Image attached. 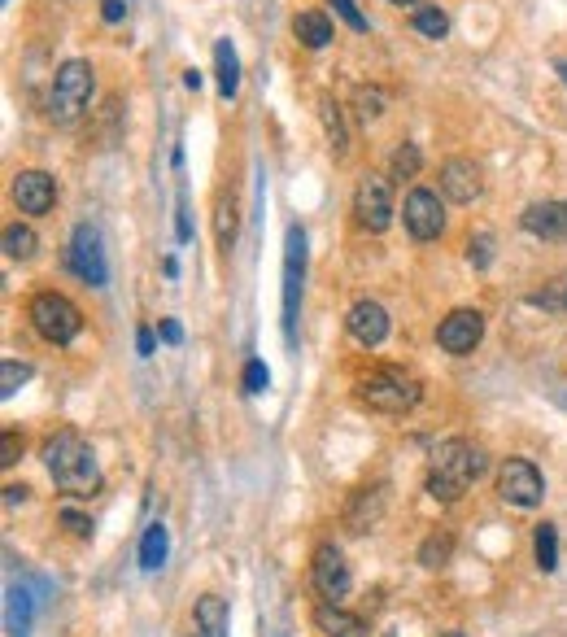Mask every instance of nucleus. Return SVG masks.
Instances as JSON below:
<instances>
[{
    "label": "nucleus",
    "mask_w": 567,
    "mask_h": 637,
    "mask_svg": "<svg viewBox=\"0 0 567 637\" xmlns=\"http://www.w3.org/2000/svg\"><path fill=\"white\" fill-rule=\"evenodd\" d=\"M485 472H489L485 446H476V441H467V437H450V441H441V446L432 450L428 494L437 502H458Z\"/></svg>",
    "instance_id": "1"
},
{
    "label": "nucleus",
    "mask_w": 567,
    "mask_h": 637,
    "mask_svg": "<svg viewBox=\"0 0 567 637\" xmlns=\"http://www.w3.org/2000/svg\"><path fill=\"white\" fill-rule=\"evenodd\" d=\"M44 467L57 480V489H66L70 498H92L101 489V467H96L92 446L70 428L44 441Z\"/></svg>",
    "instance_id": "2"
},
{
    "label": "nucleus",
    "mask_w": 567,
    "mask_h": 637,
    "mask_svg": "<svg viewBox=\"0 0 567 637\" xmlns=\"http://www.w3.org/2000/svg\"><path fill=\"white\" fill-rule=\"evenodd\" d=\"M419 398H424V384L406 367H376L358 380V402L380 415H406L419 406Z\"/></svg>",
    "instance_id": "3"
},
{
    "label": "nucleus",
    "mask_w": 567,
    "mask_h": 637,
    "mask_svg": "<svg viewBox=\"0 0 567 637\" xmlns=\"http://www.w3.org/2000/svg\"><path fill=\"white\" fill-rule=\"evenodd\" d=\"M92 92H96V75L83 57H70V62L57 66V79H53V92H48V118L57 127H75L92 105Z\"/></svg>",
    "instance_id": "4"
},
{
    "label": "nucleus",
    "mask_w": 567,
    "mask_h": 637,
    "mask_svg": "<svg viewBox=\"0 0 567 637\" xmlns=\"http://www.w3.org/2000/svg\"><path fill=\"white\" fill-rule=\"evenodd\" d=\"M27 315H31V328L44 336L48 345H70L79 336L83 328V315H79V306L70 302L66 293H35L31 297V306H27Z\"/></svg>",
    "instance_id": "5"
},
{
    "label": "nucleus",
    "mask_w": 567,
    "mask_h": 637,
    "mask_svg": "<svg viewBox=\"0 0 567 637\" xmlns=\"http://www.w3.org/2000/svg\"><path fill=\"white\" fill-rule=\"evenodd\" d=\"M66 267L75 271L83 284H92V288H105V280H110V262H105L101 232H96L92 223H79L75 227L70 249H66Z\"/></svg>",
    "instance_id": "6"
},
{
    "label": "nucleus",
    "mask_w": 567,
    "mask_h": 637,
    "mask_svg": "<svg viewBox=\"0 0 567 637\" xmlns=\"http://www.w3.org/2000/svg\"><path fill=\"white\" fill-rule=\"evenodd\" d=\"M284 336H297V310H301V280H306V232L293 223L284 236Z\"/></svg>",
    "instance_id": "7"
},
{
    "label": "nucleus",
    "mask_w": 567,
    "mask_h": 637,
    "mask_svg": "<svg viewBox=\"0 0 567 637\" xmlns=\"http://www.w3.org/2000/svg\"><path fill=\"white\" fill-rule=\"evenodd\" d=\"M498 494H502V502H511V507L533 511V507H541V498H546V480H541V472L528 459H506L498 472Z\"/></svg>",
    "instance_id": "8"
},
{
    "label": "nucleus",
    "mask_w": 567,
    "mask_h": 637,
    "mask_svg": "<svg viewBox=\"0 0 567 637\" xmlns=\"http://www.w3.org/2000/svg\"><path fill=\"white\" fill-rule=\"evenodd\" d=\"M310 585H315V594L323 603H336L341 607L349 590H354V576H349V563L336 546H319L315 550V563H310Z\"/></svg>",
    "instance_id": "9"
},
{
    "label": "nucleus",
    "mask_w": 567,
    "mask_h": 637,
    "mask_svg": "<svg viewBox=\"0 0 567 637\" xmlns=\"http://www.w3.org/2000/svg\"><path fill=\"white\" fill-rule=\"evenodd\" d=\"M354 214L367 232H384L393 223V188L384 175H363L354 188Z\"/></svg>",
    "instance_id": "10"
},
{
    "label": "nucleus",
    "mask_w": 567,
    "mask_h": 637,
    "mask_svg": "<svg viewBox=\"0 0 567 637\" xmlns=\"http://www.w3.org/2000/svg\"><path fill=\"white\" fill-rule=\"evenodd\" d=\"M402 219L410 227L415 240H437L445 232V206L432 188H410L406 206H402Z\"/></svg>",
    "instance_id": "11"
},
{
    "label": "nucleus",
    "mask_w": 567,
    "mask_h": 637,
    "mask_svg": "<svg viewBox=\"0 0 567 637\" xmlns=\"http://www.w3.org/2000/svg\"><path fill=\"white\" fill-rule=\"evenodd\" d=\"M480 336H485V315H480V310H450L437 328V345L445 354L463 358L480 345Z\"/></svg>",
    "instance_id": "12"
},
{
    "label": "nucleus",
    "mask_w": 567,
    "mask_h": 637,
    "mask_svg": "<svg viewBox=\"0 0 567 637\" xmlns=\"http://www.w3.org/2000/svg\"><path fill=\"white\" fill-rule=\"evenodd\" d=\"M57 201V179L44 171H18L14 175V206L22 214H48Z\"/></svg>",
    "instance_id": "13"
},
{
    "label": "nucleus",
    "mask_w": 567,
    "mask_h": 637,
    "mask_svg": "<svg viewBox=\"0 0 567 637\" xmlns=\"http://www.w3.org/2000/svg\"><path fill=\"white\" fill-rule=\"evenodd\" d=\"M345 328L349 336H354L358 345H367V350H376V345L389 336V310H384L380 302H354L349 306V315H345Z\"/></svg>",
    "instance_id": "14"
},
{
    "label": "nucleus",
    "mask_w": 567,
    "mask_h": 637,
    "mask_svg": "<svg viewBox=\"0 0 567 637\" xmlns=\"http://www.w3.org/2000/svg\"><path fill=\"white\" fill-rule=\"evenodd\" d=\"M480 188H485V179H480V166L472 158H450L441 166V192L458 206H472Z\"/></svg>",
    "instance_id": "15"
},
{
    "label": "nucleus",
    "mask_w": 567,
    "mask_h": 637,
    "mask_svg": "<svg viewBox=\"0 0 567 637\" xmlns=\"http://www.w3.org/2000/svg\"><path fill=\"white\" fill-rule=\"evenodd\" d=\"M520 223H524L528 236L567 240V206H563V201H533V206L520 214Z\"/></svg>",
    "instance_id": "16"
},
{
    "label": "nucleus",
    "mask_w": 567,
    "mask_h": 637,
    "mask_svg": "<svg viewBox=\"0 0 567 637\" xmlns=\"http://www.w3.org/2000/svg\"><path fill=\"white\" fill-rule=\"evenodd\" d=\"M384 515V485H371V489H358L345 507V528L349 533H371Z\"/></svg>",
    "instance_id": "17"
},
{
    "label": "nucleus",
    "mask_w": 567,
    "mask_h": 637,
    "mask_svg": "<svg viewBox=\"0 0 567 637\" xmlns=\"http://www.w3.org/2000/svg\"><path fill=\"white\" fill-rule=\"evenodd\" d=\"M188 637H227V603L219 594H201L192 607V633Z\"/></svg>",
    "instance_id": "18"
},
{
    "label": "nucleus",
    "mask_w": 567,
    "mask_h": 637,
    "mask_svg": "<svg viewBox=\"0 0 567 637\" xmlns=\"http://www.w3.org/2000/svg\"><path fill=\"white\" fill-rule=\"evenodd\" d=\"M31 611H35V598L27 585H9L5 594V633L9 637H31Z\"/></svg>",
    "instance_id": "19"
},
{
    "label": "nucleus",
    "mask_w": 567,
    "mask_h": 637,
    "mask_svg": "<svg viewBox=\"0 0 567 637\" xmlns=\"http://www.w3.org/2000/svg\"><path fill=\"white\" fill-rule=\"evenodd\" d=\"M315 624L323 629V637H371L363 620L349 616V611H341L336 603H323V607L315 611Z\"/></svg>",
    "instance_id": "20"
},
{
    "label": "nucleus",
    "mask_w": 567,
    "mask_h": 637,
    "mask_svg": "<svg viewBox=\"0 0 567 637\" xmlns=\"http://www.w3.org/2000/svg\"><path fill=\"white\" fill-rule=\"evenodd\" d=\"M293 35L306 48H328L336 40V31H332V18L328 14H319V9H306V14H297L293 18Z\"/></svg>",
    "instance_id": "21"
},
{
    "label": "nucleus",
    "mask_w": 567,
    "mask_h": 637,
    "mask_svg": "<svg viewBox=\"0 0 567 637\" xmlns=\"http://www.w3.org/2000/svg\"><path fill=\"white\" fill-rule=\"evenodd\" d=\"M214 75H219V92L232 101V96L240 92V57H236V44L232 40L214 44Z\"/></svg>",
    "instance_id": "22"
},
{
    "label": "nucleus",
    "mask_w": 567,
    "mask_h": 637,
    "mask_svg": "<svg viewBox=\"0 0 567 637\" xmlns=\"http://www.w3.org/2000/svg\"><path fill=\"white\" fill-rule=\"evenodd\" d=\"M166 555H171V533H166V524H149L140 537V568L144 572H158Z\"/></svg>",
    "instance_id": "23"
},
{
    "label": "nucleus",
    "mask_w": 567,
    "mask_h": 637,
    "mask_svg": "<svg viewBox=\"0 0 567 637\" xmlns=\"http://www.w3.org/2000/svg\"><path fill=\"white\" fill-rule=\"evenodd\" d=\"M319 118H323V131H328V140H332V153H336V158H345V149H349V131H345L341 105H336L332 96H323V101H319Z\"/></svg>",
    "instance_id": "24"
},
{
    "label": "nucleus",
    "mask_w": 567,
    "mask_h": 637,
    "mask_svg": "<svg viewBox=\"0 0 567 637\" xmlns=\"http://www.w3.org/2000/svg\"><path fill=\"white\" fill-rule=\"evenodd\" d=\"M35 249H40V240H35V232L27 223H9L5 227V258L27 262V258H35Z\"/></svg>",
    "instance_id": "25"
},
{
    "label": "nucleus",
    "mask_w": 567,
    "mask_h": 637,
    "mask_svg": "<svg viewBox=\"0 0 567 637\" xmlns=\"http://www.w3.org/2000/svg\"><path fill=\"white\" fill-rule=\"evenodd\" d=\"M533 555H537V568H541V572H554V568H559V533H554V524H537V533H533Z\"/></svg>",
    "instance_id": "26"
},
{
    "label": "nucleus",
    "mask_w": 567,
    "mask_h": 637,
    "mask_svg": "<svg viewBox=\"0 0 567 637\" xmlns=\"http://www.w3.org/2000/svg\"><path fill=\"white\" fill-rule=\"evenodd\" d=\"M528 306H541V310H550V315H567V271L554 275L550 284H541V293L528 297Z\"/></svg>",
    "instance_id": "27"
},
{
    "label": "nucleus",
    "mask_w": 567,
    "mask_h": 637,
    "mask_svg": "<svg viewBox=\"0 0 567 637\" xmlns=\"http://www.w3.org/2000/svg\"><path fill=\"white\" fill-rule=\"evenodd\" d=\"M450 555H454V537L450 533H432L424 546H419V563H424V568H445V563H450Z\"/></svg>",
    "instance_id": "28"
},
{
    "label": "nucleus",
    "mask_w": 567,
    "mask_h": 637,
    "mask_svg": "<svg viewBox=\"0 0 567 637\" xmlns=\"http://www.w3.org/2000/svg\"><path fill=\"white\" fill-rule=\"evenodd\" d=\"M415 31L428 35V40H445V35H450V14H445V9H437V5L415 9Z\"/></svg>",
    "instance_id": "29"
},
{
    "label": "nucleus",
    "mask_w": 567,
    "mask_h": 637,
    "mask_svg": "<svg viewBox=\"0 0 567 637\" xmlns=\"http://www.w3.org/2000/svg\"><path fill=\"white\" fill-rule=\"evenodd\" d=\"M31 380V367L27 363H14V358H5L0 363V398H14L22 384Z\"/></svg>",
    "instance_id": "30"
},
{
    "label": "nucleus",
    "mask_w": 567,
    "mask_h": 637,
    "mask_svg": "<svg viewBox=\"0 0 567 637\" xmlns=\"http://www.w3.org/2000/svg\"><path fill=\"white\" fill-rule=\"evenodd\" d=\"M419 162H424L419 144H402V149L393 153V179H415L419 175Z\"/></svg>",
    "instance_id": "31"
},
{
    "label": "nucleus",
    "mask_w": 567,
    "mask_h": 637,
    "mask_svg": "<svg viewBox=\"0 0 567 637\" xmlns=\"http://www.w3.org/2000/svg\"><path fill=\"white\" fill-rule=\"evenodd\" d=\"M354 105H358V118H363V123H376L380 110H384V96L376 88H358L354 92Z\"/></svg>",
    "instance_id": "32"
},
{
    "label": "nucleus",
    "mask_w": 567,
    "mask_h": 637,
    "mask_svg": "<svg viewBox=\"0 0 567 637\" xmlns=\"http://www.w3.org/2000/svg\"><path fill=\"white\" fill-rule=\"evenodd\" d=\"M240 384H245V393H262V389L271 384L267 363H262V358H249V363H245V376H240Z\"/></svg>",
    "instance_id": "33"
},
{
    "label": "nucleus",
    "mask_w": 567,
    "mask_h": 637,
    "mask_svg": "<svg viewBox=\"0 0 567 637\" xmlns=\"http://www.w3.org/2000/svg\"><path fill=\"white\" fill-rule=\"evenodd\" d=\"M467 262H472L476 271H485L489 262H493V236H489V232L472 236V245H467Z\"/></svg>",
    "instance_id": "34"
},
{
    "label": "nucleus",
    "mask_w": 567,
    "mask_h": 637,
    "mask_svg": "<svg viewBox=\"0 0 567 637\" xmlns=\"http://www.w3.org/2000/svg\"><path fill=\"white\" fill-rule=\"evenodd\" d=\"M232 240H236V206L232 201H219V249L223 254L232 249Z\"/></svg>",
    "instance_id": "35"
},
{
    "label": "nucleus",
    "mask_w": 567,
    "mask_h": 637,
    "mask_svg": "<svg viewBox=\"0 0 567 637\" xmlns=\"http://www.w3.org/2000/svg\"><path fill=\"white\" fill-rule=\"evenodd\" d=\"M332 9L345 18V27H349V31H367V18H363V9H358L354 0H332Z\"/></svg>",
    "instance_id": "36"
},
{
    "label": "nucleus",
    "mask_w": 567,
    "mask_h": 637,
    "mask_svg": "<svg viewBox=\"0 0 567 637\" xmlns=\"http://www.w3.org/2000/svg\"><path fill=\"white\" fill-rule=\"evenodd\" d=\"M18 454H22V441L14 437V432H5V437H0V467H14Z\"/></svg>",
    "instance_id": "37"
},
{
    "label": "nucleus",
    "mask_w": 567,
    "mask_h": 637,
    "mask_svg": "<svg viewBox=\"0 0 567 637\" xmlns=\"http://www.w3.org/2000/svg\"><path fill=\"white\" fill-rule=\"evenodd\" d=\"M62 524L70 528V533H75V537H92V520H88V515H79V511H62Z\"/></svg>",
    "instance_id": "38"
},
{
    "label": "nucleus",
    "mask_w": 567,
    "mask_h": 637,
    "mask_svg": "<svg viewBox=\"0 0 567 637\" xmlns=\"http://www.w3.org/2000/svg\"><path fill=\"white\" fill-rule=\"evenodd\" d=\"M101 18L105 22H123L127 18V0H101Z\"/></svg>",
    "instance_id": "39"
},
{
    "label": "nucleus",
    "mask_w": 567,
    "mask_h": 637,
    "mask_svg": "<svg viewBox=\"0 0 567 637\" xmlns=\"http://www.w3.org/2000/svg\"><path fill=\"white\" fill-rule=\"evenodd\" d=\"M162 341L166 345H179V341H184V328H179L175 319H162Z\"/></svg>",
    "instance_id": "40"
},
{
    "label": "nucleus",
    "mask_w": 567,
    "mask_h": 637,
    "mask_svg": "<svg viewBox=\"0 0 567 637\" xmlns=\"http://www.w3.org/2000/svg\"><path fill=\"white\" fill-rule=\"evenodd\" d=\"M136 350H140L144 358L153 354V332H149V328H140V332H136Z\"/></svg>",
    "instance_id": "41"
},
{
    "label": "nucleus",
    "mask_w": 567,
    "mask_h": 637,
    "mask_svg": "<svg viewBox=\"0 0 567 637\" xmlns=\"http://www.w3.org/2000/svg\"><path fill=\"white\" fill-rule=\"evenodd\" d=\"M22 498H27V489H22V485H9V489H5V502H9V507H14V502H22Z\"/></svg>",
    "instance_id": "42"
},
{
    "label": "nucleus",
    "mask_w": 567,
    "mask_h": 637,
    "mask_svg": "<svg viewBox=\"0 0 567 637\" xmlns=\"http://www.w3.org/2000/svg\"><path fill=\"white\" fill-rule=\"evenodd\" d=\"M184 88H192V92L201 88V70H184Z\"/></svg>",
    "instance_id": "43"
},
{
    "label": "nucleus",
    "mask_w": 567,
    "mask_h": 637,
    "mask_svg": "<svg viewBox=\"0 0 567 637\" xmlns=\"http://www.w3.org/2000/svg\"><path fill=\"white\" fill-rule=\"evenodd\" d=\"M393 5H406V9H424V0H393Z\"/></svg>",
    "instance_id": "44"
},
{
    "label": "nucleus",
    "mask_w": 567,
    "mask_h": 637,
    "mask_svg": "<svg viewBox=\"0 0 567 637\" xmlns=\"http://www.w3.org/2000/svg\"><path fill=\"white\" fill-rule=\"evenodd\" d=\"M559 75H563V83H567V62H559Z\"/></svg>",
    "instance_id": "45"
},
{
    "label": "nucleus",
    "mask_w": 567,
    "mask_h": 637,
    "mask_svg": "<svg viewBox=\"0 0 567 637\" xmlns=\"http://www.w3.org/2000/svg\"><path fill=\"white\" fill-rule=\"evenodd\" d=\"M441 637H463V633H458V629H450V633H441Z\"/></svg>",
    "instance_id": "46"
},
{
    "label": "nucleus",
    "mask_w": 567,
    "mask_h": 637,
    "mask_svg": "<svg viewBox=\"0 0 567 637\" xmlns=\"http://www.w3.org/2000/svg\"><path fill=\"white\" fill-rule=\"evenodd\" d=\"M5 5H9V0H5Z\"/></svg>",
    "instance_id": "47"
}]
</instances>
